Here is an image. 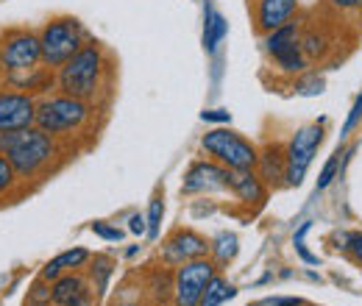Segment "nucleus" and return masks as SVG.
<instances>
[{"label": "nucleus", "instance_id": "1", "mask_svg": "<svg viewBox=\"0 0 362 306\" xmlns=\"http://www.w3.org/2000/svg\"><path fill=\"white\" fill-rule=\"evenodd\" d=\"M0 151L6 153V159L11 162V167L20 175V181H25V184L42 181L50 173H56L62 159H64L62 156L64 142L40 131L37 126H31L25 131L0 134Z\"/></svg>", "mask_w": 362, "mask_h": 306}, {"label": "nucleus", "instance_id": "2", "mask_svg": "<svg viewBox=\"0 0 362 306\" xmlns=\"http://www.w3.org/2000/svg\"><path fill=\"white\" fill-rule=\"evenodd\" d=\"M109 76H112V61H109L106 47L98 40H87L84 47L64 67L56 70V92L98 103Z\"/></svg>", "mask_w": 362, "mask_h": 306}, {"label": "nucleus", "instance_id": "3", "mask_svg": "<svg viewBox=\"0 0 362 306\" xmlns=\"http://www.w3.org/2000/svg\"><path fill=\"white\" fill-rule=\"evenodd\" d=\"M95 103L64 95V92H50L40 98L37 103V129L56 136L59 142H70L73 136L90 134L95 126Z\"/></svg>", "mask_w": 362, "mask_h": 306}, {"label": "nucleus", "instance_id": "4", "mask_svg": "<svg viewBox=\"0 0 362 306\" xmlns=\"http://www.w3.org/2000/svg\"><path fill=\"white\" fill-rule=\"evenodd\" d=\"M87 31L78 17L73 14H56L40 28V42H42V64L50 70L64 67L87 42Z\"/></svg>", "mask_w": 362, "mask_h": 306}, {"label": "nucleus", "instance_id": "5", "mask_svg": "<svg viewBox=\"0 0 362 306\" xmlns=\"http://www.w3.org/2000/svg\"><path fill=\"white\" fill-rule=\"evenodd\" d=\"M201 151L228 170H254L259 148L234 129H212L201 136Z\"/></svg>", "mask_w": 362, "mask_h": 306}, {"label": "nucleus", "instance_id": "6", "mask_svg": "<svg viewBox=\"0 0 362 306\" xmlns=\"http://www.w3.org/2000/svg\"><path fill=\"white\" fill-rule=\"evenodd\" d=\"M0 56H3L6 78L42 67L40 31H34V28H6V31H0Z\"/></svg>", "mask_w": 362, "mask_h": 306}, {"label": "nucleus", "instance_id": "7", "mask_svg": "<svg viewBox=\"0 0 362 306\" xmlns=\"http://www.w3.org/2000/svg\"><path fill=\"white\" fill-rule=\"evenodd\" d=\"M221 273V267L212 262L209 257L184 262L173 270V306H198L206 284L212 276Z\"/></svg>", "mask_w": 362, "mask_h": 306}, {"label": "nucleus", "instance_id": "8", "mask_svg": "<svg viewBox=\"0 0 362 306\" xmlns=\"http://www.w3.org/2000/svg\"><path fill=\"white\" fill-rule=\"evenodd\" d=\"M323 142V123L301 126L287 142V187H298Z\"/></svg>", "mask_w": 362, "mask_h": 306}, {"label": "nucleus", "instance_id": "9", "mask_svg": "<svg viewBox=\"0 0 362 306\" xmlns=\"http://www.w3.org/2000/svg\"><path fill=\"white\" fill-rule=\"evenodd\" d=\"M204 257H209V240L189 225L173 228L159 248V259L170 270H176L184 262H192V259H204Z\"/></svg>", "mask_w": 362, "mask_h": 306}, {"label": "nucleus", "instance_id": "10", "mask_svg": "<svg viewBox=\"0 0 362 306\" xmlns=\"http://www.w3.org/2000/svg\"><path fill=\"white\" fill-rule=\"evenodd\" d=\"M37 103L31 92L14 87H0V134L25 131L37 123Z\"/></svg>", "mask_w": 362, "mask_h": 306}, {"label": "nucleus", "instance_id": "11", "mask_svg": "<svg viewBox=\"0 0 362 306\" xmlns=\"http://www.w3.org/2000/svg\"><path fill=\"white\" fill-rule=\"evenodd\" d=\"M231 170L218 165L215 159L192 162L181 181V195H215V192H231Z\"/></svg>", "mask_w": 362, "mask_h": 306}, {"label": "nucleus", "instance_id": "12", "mask_svg": "<svg viewBox=\"0 0 362 306\" xmlns=\"http://www.w3.org/2000/svg\"><path fill=\"white\" fill-rule=\"evenodd\" d=\"M251 20L259 37L271 34L276 28L287 25L298 14V0H248Z\"/></svg>", "mask_w": 362, "mask_h": 306}, {"label": "nucleus", "instance_id": "13", "mask_svg": "<svg viewBox=\"0 0 362 306\" xmlns=\"http://www.w3.org/2000/svg\"><path fill=\"white\" fill-rule=\"evenodd\" d=\"M53 304L59 306H95L98 293L92 290L90 278L78 273H62L53 281Z\"/></svg>", "mask_w": 362, "mask_h": 306}, {"label": "nucleus", "instance_id": "14", "mask_svg": "<svg viewBox=\"0 0 362 306\" xmlns=\"http://www.w3.org/2000/svg\"><path fill=\"white\" fill-rule=\"evenodd\" d=\"M254 170L265 181L268 189H281V187H287V145H281V142H268V145H262Z\"/></svg>", "mask_w": 362, "mask_h": 306}, {"label": "nucleus", "instance_id": "15", "mask_svg": "<svg viewBox=\"0 0 362 306\" xmlns=\"http://www.w3.org/2000/svg\"><path fill=\"white\" fill-rule=\"evenodd\" d=\"M231 195L248 206V209H262L265 201H268V187L265 181L257 175V170H231Z\"/></svg>", "mask_w": 362, "mask_h": 306}, {"label": "nucleus", "instance_id": "16", "mask_svg": "<svg viewBox=\"0 0 362 306\" xmlns=\"http://www.w3.org/2000/svg\"><path fill=\"white\" fill-rule=\"evenodd\" d=\"M298 42H301V23L298 20H293V23H287V25H281V28H276V31L262 37V47H265L268 59Z\"/></svg>", "mask_w": 362, "mask_h": 306}, {"label": "nucleus", "instance_id": "17", "mask_svg": "<svg viewBox=\"0 0 362 306\" xmlns=\"http://www.w3.org/2000/svg\"><path fill=\"white\" fill-rule=\"evenodd\" d=\"M237 251H240V237L234 231H221V234H215L209 240V259L218 264L221 270L234 262Z\"/></svg>", "mask_w": 362, "mask_h": 306}, {"label": "nucleus", "instance_id": "18", "mask_svg": "<svg viewBox=\"0 0 362 306\" xmlns=\"http://www.w3.org/2000/svg\"><path fill=\"white\" fill-rule=\"evenodd\" d=\"M271 61L281 76H293V78H298L301 73L310 70V59L304 56L301 42L293 45V47H287V50H281V53H276V56H271Z\"/></svg>", "mask_w": 362, "mask_h": 306}, {"label": "nucleus", "instance_id": "19", "mask_svg": "<svg viewBox=\"0 0 362 306\" xmlns=\"http://www.w3.org/2000/svg\"><path fill=\"white\" fill-rule=\"evenodd\" d=\"M234 295H237V287L228 284V278L223 276V273H215L212 281L206 284V290H204L201 304L198 306H223L226 301H231Z\"/></svg>", "mask_w": 362, "mask_h": 306}, {"label": "nucleus", "instance_id": "20", "mask_svg": "<svg viewBox=\"0 0 362 306\" xmlns=\"http://www.w3.org/2000/svg\"><path fill=\"white\" fill-rule=\"evenodd\" d=\"M226 31H228L226 17H223V14H218L212 6H206V23H204V47H206L209 53H215V50H218V45L223 42Z\"/></svg>", "mask_w": 362, "mask_h": 306}, {"label": "nucleus", "instance_id": "21", "mask_svg": "<svg viewBox=\"0 0 362 306\" xmlns=\"http://www.w3.org/2000/svg\"><path fill=\"white\" fill-rule=\"evenodd\" d=\"M112 273H115V262L109 257H92L90 259V284L98 295L106 293V284H109Z\"/></svg>", "mask_w": 362, "mask_h": 306}, {"label": "nucleus", "instance_id": "22", "mask_svg": "<svg viewBox=\"0 0 362 306\" xmlns=\"http://www.w3.org/2000/svg\"><path fill=\"white\" fill-rule=\"evenodd\" d=\"M92 254L87 248H70V251H62L59 257H53V262L62 267V273H78L90 264Z\"/></svg>", "mask_w": 362, "mask_h": 306}, {"label": "nucleus", "instance_id": "23", "mask_svg": "<svg viewBox=\"0 0 362 306\" xmlns=\"http://www.w3.org/2000/svg\"><path fill=\"white\" fill-rule=\"evenodd\" d=\"M17 187H20V175L6 159V153L0 151V201H8L17 192Z\"/></svg>", "mask_w": 362, "mask_h": 306}, {"label": "nucleus", "instance_id": "24", "mask_svg": "<svg viewBox=\"0 0 362 306\" xmlns=\"http://www.w3.org/2000/svg\"><path fill=\"white\" fill-rule=\"evenodd\" d=\"M50 304H53V284L45 281L42 276H37V278L31 281L25 306H50Z\"/></svg>", "mask_w": 362, "mask_h": 306}, {"label": "nucleus", "instance_id": "25", "mask_svg": "<svg viewBox=\"0 0 362 306\" xmlns=\"http://www.w3.org/2000/svg\"><path fill=\"white\" fill-rule=\"evenodd\" d=\"M162 218H165V201H162V195L156 192L153 198H151V206H148V237L151 240H156L159 237V225H162Z\"/></svg>", "mask_w": 362, "mask_h": 306}, {"label": "nucleus", "instance_id": "26", "mask_svg": "<svg viewBox=\"0 0 362 306\" xmlns=\"http://www.w3.org/2000/svg\"><path fill=\"white\" fill-rule=\"evenodd\" d=\"M340 156H343V153H340V148H337V151L329 156V162L323 165V170H320V175H317V192H320V189H326V187H329L334 178H340V173H343Z\"/></svg>", "mask_w": 362, "mask_h": 306}, {"label": "nucleus", "instance_id": "27", "mask_svg": "<svg viewBox=\"0 0 362 306\" xmlns=\"http://www.w3.org/2000/svg\"><path fill=\"white\" fill-rule=\"evenodd\" d=\"M323 87H326V81H323L317 73H310V70L301 73V76L296 78V84H293V89L301 92V95H320Z\"/></svg>", "mask_w": 362, "mask_h": 306}, {"label": "nucleus", "instance_id": "28", "mask_svg": "<svg viewBox=\"0 0 362 306\" xmlns=\"http://www.w3.org/2000/svg\"><path fill=\"white\" fill-rule=\"evenodd\" d=\"M310 228H313V220H304V223L298 225V231L293 234V245H296L298 257H301L307 264H320V262H317V257H313V254L307 251V242H304V237H307V231H310Z\"/></svg>", "mask_w": 362, "mask_h": 306}, {"label": "nucleus", "instance_id": "29", "mask_svg": "<svg viewBox=\"0 0 362 306\" xmlns=\"http://www.w3.org/2000/svg\"><path fill=\"white\" fill-rule=\"evenodd\" d=\"M92 234L100 237V240H106V242H120V240H123V228L109 225L106 220H95V223H92Z\"/></svg>", "mask_w": 362, "mask_h": 306}, {"label": "nucleus", "instance_id": "30", "mask_svg": "<svg viewBox=\"0 0 362 306\" xmlns=\"http://www.w3.org/2000/svg\"><path fill=\"white\" fill-rule=\"evenodd\" d=\"M346 257L354 264L362 267V231H349V245H346Z\"/></svg>", "mask_w": 362, "mask_h": 306}, {"label": "nucleus", "instance_id": "31", "mask_svg": "<svg viewBox=\"0 0 362 306\" xmlns=\"http://www.w3.org/2000/svg\"><path fill=\"white\" fill-rule=\"evenodd\" d=\"M360 120H362V95H357V100H354V106H351V114L346 117V126H343L340 136H349V134L360 126Z\"/></svg>", "mask_w": 362, "mask_h": 306}, {"label": "nucleus", "instance_id": "32", "mask_svg": "<svg viewBox=\"0 0 362 306\" xmlns=\"http://www.w3.org/2000/svg\"><path fill=\"white\" fill-rule=\"evenodd\" d=\"M329 8L340 11V14H351V11H360L362 8V0H326Z\"/></svg>", "mask_w": 362, "mask_h": 306}, {"label": "nucleus", "instance_id": "33", "mask_svg": "<svg viewBox=\"0 0 362 306\" xmlns=\"http://www.w3.org/2000/svg\"><path fill=\"white\" fill-rule=\"evenodd\" d=\"M259 306H307L301 298H290V295H273V298H265L259 301Z\"/></svg>", "mask_w": 362, "mask_h": 306}, {"label": "nucleus", "instance_id": "34", "mask_svg": "<svg viewBox=\"0 0 362 306\" xmlns=\"http://www.w3.org/2000/svg\"><path fill=\"white\" fill-rule=\"evenodd\" d=\"M129 231H132V234H136V237L148 234V220H145V215H139V212H134V215L129 218Z\"/></svg>", "mask_w": 362, "mask_h": 306}, {"label": "nucleus", "instance_id": "35", "mask_svg": "<svg viewBox=\"0 0 362 306\" xmlns=\"http://www.w3.org/2000/svg\"><path fill=\"white\" fill-rule=\"evenodd\" d=\"M201 120H206V123H228L231 114H228L226 109H209V112L201 114Z\"/></svg>", "mask_w": 362, "mask_h": 306}, {"label": "nucleus", "instance_id": "36", "mask_svg": "<svg viewBox=\"0 0 362 306\" xmlns=\"http://www.w3.org/2000/svg\"><path fill=\"white\" fill-rule=\"evenodd\" d=\"M40 276H42V278H45V281H50V284H53V281H56V278H59V276H62V267H59V264L53 262V259H50V262H47L45 267H42V270H40Z\"/></svg>", "mask_w": 362, "mask_h": 306}, {"label": "nucleus", "instance_id": "37", "mask_svg": "<svg viewBox=\"0 0 362 306\" xmlns=\"http://www.w3.org/2000/svg\"><path fill=\"white\" fill-rule=\"evenodd\" d=\"M115 306H139V304H136V301H117Z\"/></svg>", "mask_w": 362, "mask_h": 306}, {"label": "nucleus", "instance_id": "38", "mask_svg": "<svg viewBox=\"0 0 362 306\" xmlns=\"http://www.w3.org/2000/svg\"><path fill=\"white\" fill-rule=\"evenodd\" d=\"M6 81V73H3V56H0V84Z\"/></svg>", "mask_w": 362, "mask_h": 306}, {"label": "nucleus", "instance_id": "39", "mask_svg": "<svg viewBox=\"0 0 362 306\" xmlns=\"http://www.w3.org/2000/svg\"><path fill=\"white\" fill-rule=\"evenodd\" d=\"M245 306H259V301H254V304H245Z\"/></svg>", "mask_w": 362, "mask_h": 306}, {"label": "nucleus", "instance_id": "40", "mask_svg": "<svg viewBox=\"0 0 362 306\" xmlns=\"http://www.w3.org/2000/svg\"><path fill=\"white\" fill-rule=\"evenodd\" d=\"M151 306H159V304H151Z\"/></svg>", "mask_w": 362, "mask_h": 306}, {"label": "nucleus", "instance_id": "41", "mask_svg": "<svg viewBox=\"0 0 362 306\" xmlns=\"http://www.w3.org/2000/svg\"><path fill=\"white\" fill-rule=\"evenodd\" d=\"M50 306H59V304H50Z\"/></svg>", "mask_w": 362, "mask_h": 306}]
</instances>
